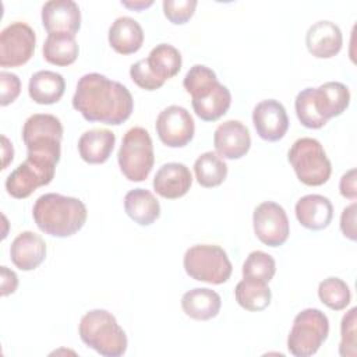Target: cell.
<instances>
[{
  "label": "cell",
  "instance_id": "5",
  "mask_svg": "<svg viewBox=\"0 0 357 357\" xmlns=\"http://www.w3.org/2000/svg\"><path fill=\"white\" fill-rule=\"evenodd\" d=\"M61 121L53 114L36 113L24 123L22 141L29 158L57 165L61 155Z\"/></svg>",
  "mask_w": 357,
  "mask_h": 357
},
{
  "label": "cell",
  "instance_id": "29",
  "mask_svg": "<svg viewBox=\"0 0 357 357\" xmlns=\"http://www.w3.org/2000/svg\"><path fill=\"white\" fill-rule=\"evenodd\" d=\"M146 61L153 75L163 82L173 78L180 71L183 63L180 52L169 43L156 45L146 57Z\"/></svg>",
  "mask_w": 357,
  "mask_h": 357
},
{
  "label": "cell",
  "instance_id": "35",
  "mask_svg": "<svg viewBox=\"0 0 357 357\" xmlns=\"http://www.w3.org/2000/svg\"><path fill=\"white\" fill-rule=\"evenodd\" d=\"M197 4V0H165L163 13L172 24L181 25L194 15Z\"/></svg>",
  "mask_w": 357,
  "mask_h": 357
},
{
  "label": "cell",
  "instance_id": "17",
  "mask_svg": "<svg viewBox=\"0 0 357 357\" xmlns=\"http://www.w3.org/2000/svg\"><path fill=\"white\" fill-rule=\"evenodd\" d=\"M308 52L318 59H331L336 56L343 45L340 28L332 21H318L312 24L305 33Z\"/></svg>",
  "mask_w": 357,
  "mask_h": 357
},
{
  "label": "cell",
  "instance_id": "20",
  "mask_svg": "<svg viewBox=\"0 0 357 357\" xmlns=\"http://www.w3.org/2000/svg\"><path fill=\"white\" fill-rule=\"evenodd\" d=\"M296 218L301 226L310 230H322L333 218V206L329 198L319 194L301 197L296 204Z\"/></svg>",
  "mask_w": 357,
  "mask_h": 357
},
{
  "label": "cell",
  "instance_id": "32",
  "mask_svg": "<svg viewBox=\"0 0 357 357\" xmlns=\"http://www.w3.org/2000/svg\"><path fill=\"white\" fill-rule=\"evenodd\" d=\"M294 107L300 123L307 128L317 130L328 123L317 110L315 88H305L300 91L296 96Z\"/></svg>",
  "mask_w": 357,
  "mask_h": 357
},
{
  "label": "cell",
  "instance_id": "31",
  "mask_svg": "<svg viewBox=\"0 0 357 357\" xmlns=\"http://www.w3.org/2000/svg\"><path fill=\"white\" fill-rule=\"evenodd\" d=\"M319 300L331 310H344L351 301V293L347 283L339 278H326L318 286Z\"/></svg>",
  "mask_w": 357,
  "mask_h": 357
},
{
  "label": "cell",
  "instance_id": "2",
  "mask_svg": "<svg viewBox=\"0 0 357 357\" xmlns=\"http://www.w3.org/2000/svg\"><path fill=\"white\" fill-rule=\"evenodd\" d=\"M32 216L43 233L64 238L75 234L85 225L88 212L81 199L49 192L35 201Z\"/></svg>",
  "mask_w": 357,
  "mask_h": 357
},
{
  "label": "cell",
  "instance_id": "7",
  "mask_svg": "<svg viewBox=\"0 0 357 357\" xmlns=\"http://www.w3.org/2000/svg\"><path fill=\"white\" fill-rule=\"evenodd\" d=\"M183 265L190 278L211 284L227 282L233 271L226 251L213 244L190 247L184 254Z\"/></svg>",
  "mask_w": 357,
  "mask_h": 357
},
{
  "label": "cell",
  "instance_id": "3",
  "mask_svg": "<svg viewBox=\"0 0 357 357\" xmlns=\"http://www.w3.org/2000/svg\"><path fill=\"white\" fill-rule=\"evenodd\" d=\"M183 86L191 95L192 109L201 120L215 121L227 113L231 103L230 91L218 81L209 67L192 66L184 77Z\"/></svg>",
  "mask_w": 357,
  "mask_h": 357
},
{
  "label": "cell",
  "instance_id": "19",
  "mask_svg": "<svg viewBox=\"0 0 357 357\" xmlns=\"http://www.w3.org/2000/svg\"><path fill=\"white\" fill-rule=\"evenodd\" d=\"M11 262L21 271H33L46 257L45 240L33 231L20 233L10 247Z\"/></svg>",
  "mask_w": 357,
  "mask_h": 357
},
{
  "label": "cell",
  "instance_id": "34",
  "mask_svg": "<svg viewBox=\"0 0 357 357\" xmlns=\"http://www.w3.org/2000/svg\"><path fill=\"white\" fill-rule=\"evenodd\" d=\"M356 312H357V308L353 307L342 318V325H340L342 340L339 344V354L343 357L356 356Z\"/></svg>",
  "mask_w": 357,
  "mask_h": 357
},
{
  "label": "cell",
  "instance_id": "27",
  "mask_svg": "<svg viewBox=\"0 0 357 357\" xmlns=\"http://www.w3.org/2000/svg\"><path fill=\"white\" fill-rule=\"evenodd\" d=\"M43 59L54 66L66 67L78 57V43L70 33H49L43 43Z\"/></svg>",
  "mask_w": 357,
  "mask_h": 357
},
{
  "label": "cell",
  "instance_id": "10",
  "mask_svg": "<svg viewBox=\"0 0 357 357\" xmlns=\"http://www.w3.org/2000/svg\"><path fill=\"white\" fill-rule=\"evenodd\" d=\"M56 165L26 156L6 178L7 192L22 199L29 197L38 187L47 185L54 177Z\"/></svg>",
  "mask_w": 357,
  "mask_h": 357
},
{
  "label": "cell",
  "instance_id": "13",
  "mask_svg": "<svg viewBox=\"0 0 357 357\" xmlns=\"http://www.w3.org/2000/svg\"><path fill=\"white\" fill-rule=\"evenodd\" d=\"M155 128L159 139L170 148L185 146L195 132L192 116L187 109L177 105H172L159 113Z\"/></svg>",
  "mask_w": 357,
  "mask_h": 357
},
{
  "label": "cell",
  "instance_id": "1",
  "mask_svg": "<svg viewBox=\"0 0 357 357\" xmlns=\"http://www.w3.org/2000/svg\"><path fill=\"white\" fill-rule=\"evenodd\" d=\"M73 107L86 121L119 126L131 116L134 100L126 85L99 73H89L77 82Z\"/></svg>",
  "mask_w": 357,
  "mask_h": 357
},
{
  "label": "cell",
  "instance_id": "21",
  "mask_svg": "<svg viewBox=\"0 0 357 357\" xmlns=\"http://www.w3.org/2000/svg\"><path fill=\"white\" fill-rule=\"evenodd\" d=\"M116 135L107 128H92L78 139V152L82 160L91 165L105 163L113 152Z\"/></svg>",
  "mask_w": 357,
  "mask_h": 357
},
{
  "label": "cell",
  "instance_id": "18",
  "mask_svg": "<svg viewBox=\"0 0 357 357\" xmlns=\"http://www.w3.org/2000/svg\"><path fill=\"white\" fill-rule=\"evenodd\" d=\"M192 184L190 169L177 162L165 163L153 177V188L156 194L167 199H177L185 195Z\"/></svg>",
  "mask_w": 357,
  "mask_h": 357
},
{
  "label": "cell",
  "instance_id": "40",
  "mask_svg": "<svg viewBox=\"0 0 357 357\" xmlns=\"http://www.w3.org/2000/svg\"><path fill=\"white\" fill-rule=\"evenodd\" d=\"M1 296H8L17 290L18 278L15 272L10 271L7 266H1Z\"/></svg>",
  "mask_w": 357,
  "mask_h": 357
},
{
  "label": "cell",
  "instance_id": "33",
  "mask_svg": "<svg viewBox=\"0 0 357 357\" xmlns=\"http://www.w3.org/2000/svg\"><path fill=\"white\" fill-rule=\"evenodd\" d=\"M276 272L275 259L264 251H252L243 264V278L269 282Z\"/></svg>",
  "mask_w": 357,
  "mask_h": 357
},
{
  "label": "cell",
  "instance_id": "24",
  "mask_svg": "<svg viewBox=\"0 0 357 357\" xmlns=\"http://www.w3.org/2000/svg\"><path fill=\"white\" fill-rule=\"evenodd\" d=\"M350 103L349 88L337 81H329L315 88V105L318 113L328 121L340 116Z\"/></svg>",
  "mask_w": 357,
  "mask_h": 357
},
{
  "label": "cell",
  "instance_id": "14",
  "mask_svg": "<svg viewBox=\"0 0 357 357\" xmlns=\"http://www.w3.org/2000/svg\"><path fill=\"white\" fill-rule=\"evenodd\" d=\"M252 123L257 134L269 142L279 141L289 128V117L284 106L275 99L261 100L252 110Z\"/></svg>",
  "mask_w": 357,
  "mask_h": 357
},
{
  "label": "cell",
  "instance_id": "6",
  "mask_svg": "<svg viewBox=\"0 0 357 357\" xmlns=\"http://www.w3.org/2000/svg\"><path fill=\"white\" fill-rule=\"evenodd\" d=\"M287 159L297 178L305 185H322L331 177V162L324 146L315 138L304 137L294 141L289 149Z\"/></svg>",
  "mask_w": 357,
  "mask_h": 357
},
{
  "label": "cell",
  "instance_id": "23",
  "mask_svg": "<svg viewBox=\"0 0 357 357\" xmlns=\"http://www.w3.org/2000/svg\"><path fill=\"white\" fill-rule=\"evenodd\" d=\"M220 296L206 287H195L188 290L181 297V308L192 319L208 321L215 318L220 311Z\"/></svg>",
  "mask_w": 357,
  "mask_h": 357
},
{
  "label": "cell",
  "instance_id": "39",
  "mask_svg": "<svg viewBox=\"0 0 357 357\" xmlns=\"http://www.w3.org/2000/svg\"><path fill=\"white\" fill-rule=\"evenodd\" d=\"M339 188H340V194L344 198L349 199H356L357 198V185H356V169H350L349 172H346L339 183Z\"/></svg>",
  "mask_w": 357,
  "mask_h": 357
},
{
  "label": "cell",
  "instance_id": "25",
  "mask_svg": "<svg viewBox=\"0 0 357 357\" xmlns=\"http://www.w3.org/2000/svg\"><path fill=\"white\" fill-rule=\"evenodd\" d=\"M66 89V81L61 74L49 70H40L29 78L28 92L31 99L39 105H52L61 99Z\"/></svg>",
  "mask_w": 357,
  "mask_h": 357
},
{
  "label": "cell",
  "instance_id": "12",
  "mask_svg": "<svg viewBox=\"0 0 357 357\" xmlns=\"http://www.w3.org/2000/svg\"><path fill=\"white\" fill-rule=\"evenodd\" d=\"M252 223L257 237L269 247L283 245L290 234L286 211L273 201H265L254 209Z\"/></svg>",
  "mask_w": 357,
  "mask_h": 357
},
{
  "label": "cell",
  "instance_id": "38",
  "mask_svg": "<svg viewBox=\"0 0 357 357\" xmlns=\"http://www.w3.org/2000/svg\"><path fill=\"white\" fill-rule=\"evenodd\" d=\"M356 211H357V205L356 202H353L351 205L346 206L342 212L340 216V230L342 233L350 238V240H356Z\"/></svg>",
  "mask_w": 357,
  "mask_h": 357
},
{
  "label": "cell",
  "instance_id": "4",
  "mask_svg": "<svg viewBox=\"0 0 357 357\" xmlns=\"http://www.w3.org/2000/svg\"><path fill=\"white\" fill-rule=\"evenodd\" d=\"M81 340L100 356L120 357L127 350V336L114 315L106 310H91L79 321Z\"/></svg>",
  "mask_w": 357,
  "mask_h": 357
},
{
  "label": "cell",
  "instance_id": "30",
  "mask_svg": "<svg viewBox=\"0 0 357 357\" xmlns=\"http://www.w3.org/2000/svg\"><path fill=\"white\" fill-rule=\"evenodd\" d=\"M197 181L206 188L220 185L227 176V165L216 152H205L194 163Z\"/></svg>",
  "mask_w": 357,
  "mask_h": 357
},
{
  "label": "cell",
  "instance_id": "37",
  "mask_svg": "<svg viewBox=\"0 0 357 357\" xmlns=\"http://www.w3.org/2000/svg\"><path fill=\"white\" fill-rule=\"evenodd\" d=\"M0 89H1V95H0L1 106H7V105L13 103L21 92V81H20L18 75H15L13 73L1 71L0 73Z\"/></svg>",
  "mask_w": 357,
  "mask_h": 357
},
{
  "label": "cell",
  "instance_id": "41",
  "mask_svg": "<svg viewBox=\"0 0 357 357\" xmlns=\"http://www.w3.org/2000/svg\"><path fill=\"white\" fill-rule=\"evenodd\" d=\"M1 139H3V158H4V160H3V167H1V169H6L7 165L13 160L14 151H13V145L8 142V139H7L4 135L1 137Z\"/></svg>",
  "mask_w": 357,
  "mask_h": 357
},
{
  "label": "cell",
  "instance_id": "15",
  "mask_svg": "<svg viewBox=\"0 0 357 357\" xmlns=\"http://www.w3.org/2000/svg\"><path fill=\"white\" fill-rule=\"evenodd\" d=\"M42 24L49 33L74 35L81 26V11L73 0H50L42 7Z\"/></svg>",
  "mask_w": 357,
  "mask_h": 357
},
{
  "label": "cell",
  "instance_id": "9",
  "mask_svg": "<svg viewBox=\"0 0 357 357\" xmlns=\"http://www.w3.org/2000/svg\"><path fill=\"white\" fill-rule=\"evenodd\" d=\"M329 335L328 317L318 308L300 311L287 336V349L296 357H308L318 351Z\"/></svg>",
  "mask_w": 357,
  "mask_h": 357
},
{
  "label": "cell",
  "instance_id": "11",
  "mask_svg": "<svg viewBox=\"0 0 357 357\" xmlns=\"http://www.w3.org/2000/svg\"><path fill=\"white\" fill-rule=\"evenodd\" d=\"M36 35L21 21L11 22L0 33V66L20 67L33 56Z\"/></svg>",
  "mask_w": 357,
  "mask_h": 357
},
{
  "label": "cell",
  "instance_id": "8",
  "mask_svg": "<svg viewBox=\"0 0 357 357\" xmlns=\"http://www.w3.org/2000/svg\"><path fill=\"white\" fill-rule=\"evenodd\" d=\"M117 160L126 178L130 181H144L155 162L149 132L142 127L130 128L123 137Z\"/></svg>",
  "mask_w": 357,
  "mask_h": 357
},
{
  "label": "cell",
  "instance_id": "16",
  "mask_svg": "<svg viewBox=\"0 0 357 357\" xmlns=\"http://www.w3.org/2000/svg\"><path fill=\"white\" fill-rule=\"evenodd\" d=\"M213 145L220 158L240 159L251 146L250 131L238 120L223 121L215 130Z\"/></svg>",
  "mask_w": 357,
  "mask_h": 357
},
{
  "label": "cell",
  "instance_id": "22",
  "mask_svg": "<svg viewBox=\"0 0 357 357\" xmlns=\"http://www.w3.org/2000/svg\"><path fill=\"white\" fill-rule=\"evenodd\" d=\"M109 43L120 54H131L141 49L144 31L131 17H119L109 28Z\"/></svg>",
  "mask_w": 357,
  "mask_h": 357
},
{
  "label": "cell",
  "instance_id": "28",
  "mask_svg": "<svg viewBox=\"0 0 357 357\" xmlns=\"http://www.w3.org/2000/svg\"><path fill=\"white\" fill-rule=\"evenodd\" d=\"M234 297L238 305L244 310L262 311L269 305L272 293L266 282L244 278L241 282L237 283L234 289Z\"/></svg>",
  "mask_w": 357,
  "mask_h": 357
},
{
  "label": "cell",
  "instance_id": "26",
  "mask_svg": "<svg viewBox=\"0 0 357 357\" xmlns=\"http://www.w3.org/2000/svg\"><path fill=\"white\" fill-rule=\"evenodd\" d=\"M126 213L138 225L149 226L160 215V205L156 197L145 188H134L124 197Z\"/></svg>",
  "mask_w": 357,
  "mask_h": 357
},
{
  "label": "cell",
  "instance_id": "36",
  "mask_svg": "<svg viewBox=\"0 0 357 357\" xmlns=\"http://www.w3.org/2000/svg\"><path fill=\"white\" fill-rule=\"evenodd\" d=\"M130 77L132 82L145 91H155L165 84L162 79L153 75L146 59H141L130 67Z\"/></svg>",
  "mask_w": 357,
  "mask_h": 357
},
{
  "label": "cell",
  "instance_id": "42",
  "mask_svg": "<svg viewBox=\"0 0 357 357\" xmlns=\"http://www.w3.org/2000/svg\"><path fill=\"white\" fill-rule=\"evenodd\" d=\"M121 4L124 7L131 8V10H142V8H146V7L152 6L153 1L152 0H149V1H144V0H139V1H121Z\"/></svg>",
  "mask_w": 357,
  "mask_h": 357
}]
</instances>
